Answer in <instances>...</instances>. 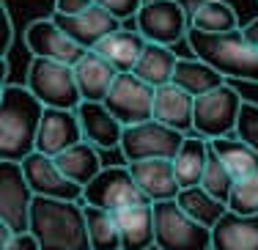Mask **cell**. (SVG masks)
I'll list each match as a JSON object with an SVG mask.
<instances>
[{"label": "cell", "mask_w": 258, "mask_h": 250, "mask_svg": "<svg viewBox=\"0 0 258 250\" xmlns=\"http://www.w3.org/2000/svg\"><path fill=\"white\" fill-rule=\"evenodd\" d=\"M176 201H179V206L187 212L189 217H195L198 223H204L206 228H214V225L223 220L225 212H228V204H225V201L214 198V195L206 193L201 184L184 187Z\"/></svg>", "instance_id": "cell-29"}, {"label": "cell", "mask_w": 258, "mask_h": 250, "mask_svg": "<svg viewBox=\"0 0 258 250\" xmlns=\"http://www.w3.org/2000/svg\"><path fill=\"white\" fill-rule=\"evenodd\" d=\"M36 193L30 187L22 162L0 160V223L25 234L30 228V209H33Z\"/></svg>", "instance_id": "cell-9"}, {"label": "cell", "mask_w": 258, "mask_h": 250, "mask_svg": "<svg viewBox=\"0 0 258 250\" xmlns=\"http://www.w3.org/2000/svg\"><path fill=\"white\" fill-rule=\"evenodd\" d=\"M173 83L179 88L189 91L192 96H204L209 91L220 88L225 83V77L212 64H206L201 58H179L176 72H173Z\"/></svg>", "instance_id": "cell-26"}, {"label": "cell", "mask_w": 258, "mask_h": 250, "mask_svg": "<svg viewBox=\"0 0 258 250\" xmlns=\"http://www.w3.org/2000/svg\"><path fill=\"white\" fill-rule=\"evenodd\" d=\"M28 231L39 239L41 250H91L83 201L36 195Z\"/></svg>", "instance_id": "cell-2"}, {"label": "cell", "mask_w": 258, "mask_h": 250, "mask_svg": "<svg viewBox=\"0 0 258 250\" xmlns=\"http://www.w3.org/2000/svg\"><path fill=\"white\" fill-rule=\"evenodd\" d=\"M85 220H88L91 250H121V228L115 212L85 204Z\"/></svg>", "instance_id": "cell-30"}, {"label": "cell", "mask_w": 258, "mask_h": 250, "mask_svg": "<svg viewBox=\"0 0 258 250\" xmlns=\"http://www.w3.org/2000/svg\"><path fill=\"white\" fill-rule=\"evenodd\" d=\"M146 44H149V39H146L138 28L135 30L118 28V30H113L110 36H104L94 50H99L118 72H132L135 64L140 60V55H143Z\"/></svg>", "instance_id": "cell-22"}, {"label": "cell", "mask_w": 258, "mask_h": 250, "mask_svg": "<svg viewBox=\"0 0 258 250\" xmlns=\"http://www.w3.org/2000/svg\"><path fill=\"white\" fill-rule=\"evenodd\" d=\"M22 170H25L30 187L41 198H63V201H83V184L72 181L63 170L58 168L55 157L33 151L22 160Z\"/></svg>", "instance_id": "cell-13"}, {"label": "cell", "mask_w": 258, "mask_h": 250, "mask_svg": "<svg viewBox=\"0 0 258 250\" xmlns=\"http://www.w3.org/2000/svg\"><path fill=\"white\" fill-rule=\"evenodd\" d=\"M189 28L204 30V33H228L242 28L239 14L228 0H198L189 14Z\"/></svg>", "instance_id": "cell-27"}, {"label": "cell", "mask_w": 258, "mask_h": 250, "mask_svg": "<svg viewBox=\"0 0 258 250\" xmlns=\"http://www.w3.org/2000/svg\"><path fill=\"white\" fill-rule=\"evenodd\" d=\"M80 124H83V138L94 143L96 149H118L124 138V124L110 113L104 102H88L83 99L77 107Z\"/></svg>", "instance_id": "cell-17"}, {"label": "cell", "mask_w": 258, "mask_h": 250, "mask_svg": "<svg viewBox=\"0 0 258 250\" xmlns=\"http://www.w3.org/2000/svg\"><path fill=\"white\" fill-rule=\"evenodd\" d=\"M212 250H258V215L228 209L212 228Z\"/></svg>", "instance_id": "cell-21"}, {"label": "cell", "mask_w": 258, "mask_h": 250, "mask_svg": "<svg viewBox=\"0 0 258 250\" xmlns=\"http://www.w3.org/2000/svg\"><path fill=\"white\" fill-rule=\"evenodd\" d=\"M14 44V20L9 6H0V58H9V50Z\"/></svg>", "instance_id": "cell-35"}, {"label": "cell", "mask_w": 258, "mask_h": 250, "mask_svg": "<svg viewBox=\"0 0 258 250\" xmlns=\"http://www.w3.org/2000/svg\"><path fill=\"white\" fill-rule=\"evenodd\" d=\"M25 47L30 55H36V58H52V60H63V64H72V66H77L80 58L88 52L52 17L33 20L25 28Z\"/></svg>", "instance_id": "cell-12"}, {"label": "cell", "mask_w": 258, "mask_h": 250, "mask_svg": "<svg viewBox=\"0 0 258 250\" xmlns=\"http://www.w3.org/2000/svg\"><path fill=\"white\" fill-rule=\"evenodd\" d=\"M44 110V102L28 85H0V160L22 162L33 154Z\"/></svg>", "instance_id": "cell-1"}, {"label": "cell", "mask_w": 258, "mask_h": 250, "mask_svg": "<svg viewBox=\"0 0 258 250\" xmlns=\"http://www.w3.org/2000/svg\"><path fill=\"white\" fill-rule=\"evenodd\" d=\"M242 94L223 83L220 88L209 91L204 96H195V127L192 132L206 140L225 138L236 132V121L242 113Z\"/></svg>", "instance_id": "cell-7"}, {"label": "cell", "mask_w": 258, "mask_h": 250, "mask_svg": "<svg viewBox=\"0 0 258 250\" xmlns=\"http://www.w3.org/2000/svg\"><path fill=\"white\" fill-rule=\"evenodd\" d=\"M236 135L258 151V102L244 99L242 113H239V121H236Z\"/></svg>", "instance_id": "cell-33"}, {"label": "cell", "mask_w": 258, "mask_h": 250, "mask_svg": "<svg viewBox=\"0 0 258 250\" xmlns=\"http://www.w3.org/2000/svg\"><path fill=\"white\" fill-rule=\"evenodd\" d=\"M94 6V0H55V11L58 14H80V11H88Z\"/></svg>", "instance_id": "cell-37"}, {"label": "cell", "mask_w": 258, "mask_h": 250, "mask_svg": "<svg viewBox=\"0 0 258 250\" xmlns=\"http://www.w3.org/2000/svg\"><path fill=\"white\" fill-rule=\"evenodd\" d=\"M209 154H212V143L201 135H187L179 149V154L173 157V168L176 176H179L181 190L184 187H195L204 179V170L209 162Z\"/></svg>", "instance_id": "cell-23"}, {"label": "cell", "mask_w": 258, "mask_h": 250, "mask_svg": "<svg viewBox=\"0 0 258 250\" xmlns=\"http://www.w3.org/2000/svg\"><path fill=\"white\" fill-rule=\"evenodd\" d=\"M121 228V250H151L157 247L154 236V204H132L115 212Z\"/></svg>", "instance_id": "cell-18"}, {"label": "cell", "mask_w": 258, "mask_h": 250, "mask_svg": "<svg viewBox=\"0 0 258 250\" xmlns=\"http://www.w3.org/2000/svg\"><path fill=\"white\" fill-rule=\"evenodd\" d=\"M75 75H77V85H80L83 99L104 102L115 83V77H118V69L99 50H88L80 58V64L75 66Z\"/></svg>", "instance_id": "cell-19"}, {"label": "cell", "mask_w": 258, "mask_h": 250, "mask_svg": "<svg viewBox=\"0 0 258 250\" xmlns=\"http://www.w3.org/2000/svg\"><path fill=\"white\" fill-rule=\"evenodd\" d=\"M143 201H149V198H146V193L135 181L129 165H104L83 187V204L110 209V212H118L132 204H143Z\"/></svg>", "instance_id": "cell-8"}, {"label": "cell", "mask_w": 258, "mask_h": 250, "mask_svg": "<svg viewBox=\"0 0 258 250\" xmlns=\"http://www.w3.org/2000/svg\"><path fill=\"white\" fill-rule=\"evenodd\" d=\"M80 140H85V138H83V124H80L77 110L47 107L41 127H39V138H36V151L58 157L60 151L72 149Z\"/></svg>", "instance_id": "cell-15"}, {"label": "cell", "mask_w": 258, "mask_h": 250, "mask_svg": "<svg viewBox=\"0 0 258 250\" xmlns=\"http://www.w3.org/2000/svg\"><path fill=\"white\" fill-rule=\"evenodd\" d=\"M228 209L236 215H258V173L233 181V190L228 195Z\"/></svg>", "instance_id": "cell-32"}, {"label": "cell", "mask_w": 258, "mask_h": 250, "mask_svg": "<svg viewBox=\"0 0 258 250\" xmlns=\"http://www.w3.org/2000/svg\"><path fill=\"white\" fill-rule=\"evenodd\" d=\"M55 162H58V168L63 170L72 181H77V184H83V187L104 168L99 149H96L94 143H88V140H80L72 149L60 151V154L55 157Z\"/></svg>", "instance_id": "cell-25"}, {"label": "cell", "mask_w": 258, "mask_h": 250, "mask_svg": "<svg viewBox=\"0 0 258 250\" xmlns=\"http://www.w3.org/2000/svg\"><path fill=\"white\" fill-rule=\"evenodd\" d=\"M25 85L44 102V107H60V110H77L83 94L77 85L75 66L52 58H36L28 66Z\"/></svg>", "instance_id": "cell-4"}, {"label": "cell", "mask_w": 258, "mask_h": 250, "mask_svg": "<svg viewBox=\"0 0 258 250\" xmlns=\"http://www.w3.org/2000/svg\"><path fill=\"white\" fill-rule=\"evenodd\" d=\"M0 250H41V245L30 231H25V234H14V239L6 242Z\"/></svg>", "instance_id": "cell-36"}, {"label": "cell", "mask_w": 258, "mask_h": 250, "mask_svg": "<svg viewBox=\"0 0 258 250\" xmlns=\"http://www.w3.org/2000/svg\"><path fill=\"white\" fill-rule=\"evenodd\" d=\"M242 30H244V36H247V39H250V41H253V44L258 47V17H255V20H250V22H247V25H244Z\"/></svg>", "instance_id": "cell-38"}, {"label": "cell", "mask_w": 258, "mask_h": 250, "mask_svg": "<svg viewBox=\"0 0 258 250\" xmlns=\"http://www.w3.org/2000/svg\"><path fill=\"white\" fill-rule=\"evenodd\" d=\"M154 118L179 132H189L195 127V96L176 83L159 85L154 96Z\"/></svg>", "instance_id": "cell-20"}, {"label": "cell", "mask_w": 258, "mask_h": 250, "mask_svg": "<svg viewBox=\"0 0 258 250\" xmlns=\"http://www.w3.org/2000/svg\"><path fill=\"white\" fill-rule=\"evenodd\" d=\"M233 181H236V176H233L228 170V165L212 151V154H209V162H206V170H204V179H201V187H204L206 193H212L214 198H220V201L228 204Z\"/></svg>", "instance_id": "cell-31"}, {"label": "cell", "mask_w": 258, "mask_h": 250, "mask_svg": "<svg viewBox=\"0 0 258 250\" xmlns=\"http://www.w3.org/2000/svg\"><path fill=\"white\" fill-rule=\"evenodd\" d=\"M176 64H179V55L173 52V47L149 41V44H146V50H143V55H140L138 64H135L132 72L138 77H143L146 83H151L154 88H159V85L173 83Z\"/></svg>", "instance_id": "cell-24"}, {"label": "cell", "mask_w": 258, "mask_h": 250, "mask_svg": "<svg viewBox=\"0 0 258 250\" xmlns=\"http://www.w3.org/2000/svg\"><path fill=\"white\" fill-rule=\"evenodd\" d=\"M209 143H212V151L228 165V170L236 179L258 173V151L250 143H244L236 132H233V135H225V138H214V140H209Z\"/></svg>", "instance_id": "cell-28"}, {"label": "cell", "mask_w": 258, "mask_h": 250, "mask_svg": "<svg viewBox=\"0 0 258 250\" xmlns=\"http://www.w3.org/2000/svg\"><path fill=\"white\" fill-rule=\"evenodd\" d=\"M135 28L149 41L173 47L176 41L187 39L189 14L179 0H143L140 11L135 14Z\"/></svg>", "instance_id": "cell-11"}, {"label": "cell", "mask_w": 258, "mask_h": 250, "mask_svg": "<svg viewBox=\"0 0 258 250\" xmlns=\"http://www.w3.org/2000/svg\"><path fill=\"white\" fill-rule=\"evenodd\" d=\"M154 96L157 88L151 83H146L135 72H118L104 105L124 127H132L154 118Z\"/></svg>", "instance_id": "cell-10"}, {"label": "cell", "mask_w": 258, "mask_h": 250, "mask_svg": "<svg viewBox=\"0 0 258 250\" xmlns=\"http://www.w3.org/2000/svg\"><path fill=\"white\" fill-rule=\"evenodd\" d=\"M126 165L151 204L179 198L181 184L179 176H176L173 160H138V162H126Z\"/></svg>", "instance_id": "cell-16"}, {"label": "cell", "mask_w": 258, "mask_h": 250, "mask_svg": "<svg viewBox=\"0 0 258 250\" xmlns=\"http://www.w3.org/2000/svg\"><path fill=\"white\" fill-rule=\"evenodd\" d=\"M94 3L104 6V9L113 11V14L118 17L121 22H124V20H135V14L140 11L143 0H94Z\"/></svg>", "instance_id": "cell-34"}, {"label": "cell", "mask_w": 258, "mask_h": 250, "mask_svg": "<svg viewBox=\"0 0 258 250\" xmlns=\"http://www.w3.org/2000/svg\"><path fill=\"white\" fill-rule=\"evenodd\" d=\"M187 47L195 58L212 64L225 80L258 83V47L244 36L242 28L228 33H204L189 28Z\"/></svg>", "instance_id": "cell-3"}, {"label": "cell", "mask_w": 258, "mask_h": 250, "mask_svg": "<svg viewBox=\"0 0 258 250\" xmlns=\"http://www.w3.org/2000/svg\"><path fill=\"white\" fill-rule=\"evenodd\" d=\"M50 17L77 41L80 47H85V50H94L104 36H110L113 30L121 28L118 17H115L113 11H107L104 6H99V3H94L88 11H80V14H72V17L69 14H58V11H52Z\"/></svg>", "instance_id": "cell-14"}, {"label": "cell", "mask_w": 258, "mask_h": 250, "mask_svg": "<svg viewBox=\"0 0 258 250\" xmlns=\"http://www.w3.org/2000/svg\"><path fill=\"white\" fill-rule=\"evenodd\" d=\"M154 236L157 250H212V228L189 217L176 198L154 204Z\"/></svg>", "instance_id": "cell-5"}, {"label": "cell", "mask_w": 258, "mask_h": 250, "mask_svg": "<svg viewBox=\"0 0 258 250\" xmlns=\"http://www.w3.org/2000/svg\"><path fill=\"white\" fill-rule=\"evenodd\" d=\"M187 132H179L173 127L162 124V121L151 118L143 124L124 127V138H121V157L124 162H138V160H173L179 154Z\"/></svg>", "instance_id": "cell-6"}]
</instances>
